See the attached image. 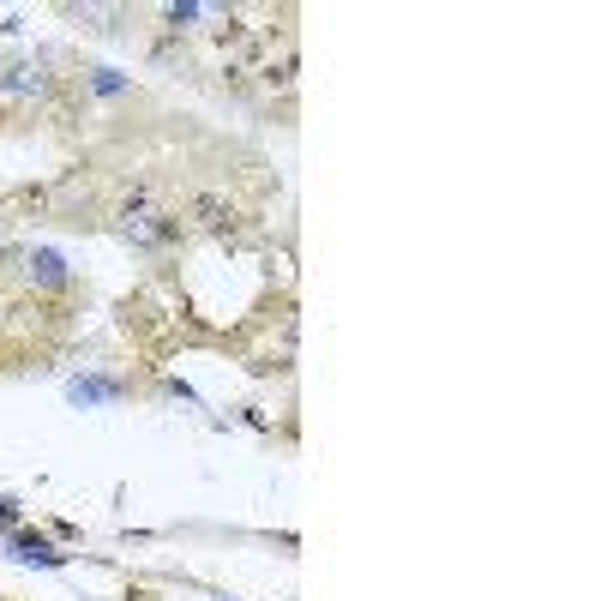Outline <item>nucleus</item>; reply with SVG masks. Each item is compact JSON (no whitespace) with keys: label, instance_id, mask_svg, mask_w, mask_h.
<instances>
[{"label":"nucleus","instance_id":"f257e3e1","mask_svg":"<svg viewBox=\"0 0 601 601\" xmlns=\"http://www.w3.org/2000/svg\"><path fill=\"white\" fill-rule=\"evenodd\" d=\"M30 283H42V289H66V265H60V253H30Z\"/></svg>","mask_w":601,"mask_h":601},{"label":"nucleus","instance_id":"f03ea898","mask_svg":"<svg viewBox=\"0 0 601 601\" xmlns=\"http://www.w3.org/2000/svg\"><path fill=\"white\" fill-rule=\"evenodd\" d=\"M126 235H133V240H144V247H151V240H162V222L151 217V211H126Z\"/></svg>","mask_w":601,"mask_h":601},{"label":"nucleus","instance_id":"7ed1b4c3","mask_svg":"<svg viewBox=\"0 0 601 601\" xmlns=\"http://www.w3.org/2000/svg\"><path fill=\"white\" fill-rule=\"evenodd\" d=\"M0 91H42V66H13L0 79Z\"/></svg>","mask_w":601,"mask_h":601},{"label":"nucleus","instance_id":"20e7f679","mask_svg":"<svg viewBox=\"0 0 601 601\" xmlns=\"http://www.w3.org/2000/svg\"><path fill=\"white\" fill-rule=\"evenodd\" d=\"M73 397H79V403H102V397H120V385H109V379H79V385H73Z\"/></svg>","mask_w":601,"mask_h":601}]
</instances>
